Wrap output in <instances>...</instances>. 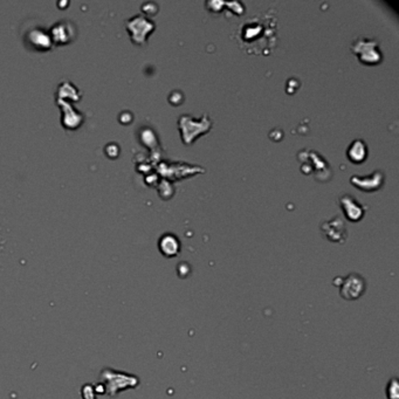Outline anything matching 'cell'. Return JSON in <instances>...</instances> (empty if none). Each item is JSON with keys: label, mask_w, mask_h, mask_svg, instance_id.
I'll return each instance as SVG.
<instances>
[{"label": "cell", "mask_w": 399, "mask_h": 399, "mask_svg": "<svg viewBox=\"0 0 399 399\" xmlns=\"http://www.w3.org/2000/svg\"><path fill=\"white\" fill-rule=\"evenodd\" d=\"M154 22L148 20L142 15H136L127 22V29L130 32L131 39L136 44H143L147 40V36L154 29Z\"/></svg>", "instance_id": "6"}, {"label": "cell", "mask_w": 399, "mask_h": 399, "mask_svg": "<svg viewBox=\"0 0 399 399\" xmlns=\"http://www.w3.org/2000/svg\"><path fill=\"white\" fill-rule=\"evenodd\" d=\"M321 231L325 238L332 242H344L348 237L347 226L344 220L339 216H336L330 220H326L321 224Z\"/></svg>", "instance_id": "4"}, {"label": "cell", "mask_w": 399, "mask_h": 399, "mask_svg": "<svg viewBox=\"0 0 399 399\" xmlns=\"http://www.w3.org/2000/svg\"><path fill=\"white\" fill-rule=\"evenodd\" d=\"M25 40L28 41V46L35 51H48L54 45L52 41L49 31L41 27H34L27 32Z\"/></svg>", "instance_id": "8"}, {"label": "cell", "mask_w": 399, "mask_h": 399, "mask_svg": "<svg viewBox=\"0 0 399 399\" xmlns=\"http://www.w3.org/2000/svg\"><path fill=\"white\" fill-rule=\"evenodd\" d=\"M384 183V174L381 171H375L374 173L369 174V176L359 177V176H352L351 177V184L357 187L359 190L363 191H376L381 189Z\"/></svg>", "instance_id": "10"}, {"label": "cell", "mask_w": 399, "mask_h": 399, "mask_svg": "<svg viewBox=\"0 0 399 399\" xmlns=\"http://www.w3.org/2000/svg\"><path fill=\"white\" fill-rule=\"evenodd\" d=\"M358 59L368 65H374L381 61L382 53L378 49V42L374 39L358 38L356 39L351 47Z\"/></svg>", "instance_id": "2"}, {"label": "cell", "mask_w": 399, "mask_h": 399, "mask_svg": "<svg viewBox=\"0 0 399 399\" xmlns=\"http://www.w3.org/2000/svg\"><path fill=\"white\" fill-rule=\"evenodd\" d=\"M210 125L211 123L210 121L207 120L206 116L202 117V120L199 122L192 120L189 115H186V116H181L179 118V127L181 129V135H183V140H184L183 142H185V143L192 142V130H194L193 134L194 137H196L197 135L205 133L206 130H209Z\"/></svg>", "instance_id": "5"}, {"label": "cell", "mask_w": 399, "mask_h": 399, "mask_svg": "<svg viewBox=\"0 0 399 399\" xmlns=\"http://www.w3.org/2000/svg\"><path fill=\"white\" fill-rule=\"evenodd\" d=\"M238 32V39L242 48H246L249 53L253 52V48H256V53H262V49L274 46L275 19L269 15L254 16L239 26Z\"/></svg>", "instance_id": "1"}, {"label": "cell", "mask_w": 399, "mask_h": 399, "mask_svg": "<svg viewBox=\"0 0 399 399\" xmlns=\"http://www.w3.org/2000/svg\"><path fill=\"white\" fill-rule=\"evenodd\" d=\"M158 247H160V250L163 255L167 256V258H172L179 252V240L173 234L166 233L161 236L160 241H158Z\"/></svg>", "instance_id": "11"}, {"label": "cell", "mask_w": 399, "mask_h": 399, "mask_svg": "<svg viewBox=\"0 0 399 399\" xmlns=\"http://www.w3.org/2000/svg\"><path fill=\"white\" fill-rule=\"evenodd\" d=\"M339 204H341V209L345 218L350 222H358L364 216V206L350 194H343L339 197Z\"/></svg>", "instance_id": "9"}, {"label": "cell", "mask_w": 399, "mask_h": 399, "mask_svg": "<svg viewBox=\"0 0 399 399\" xmlns=\"http://www.w3.org/2000/svg\"><path fill=\"white\" fill-rule=\"evenodd\" d=\"M53 44L66 45L72 42L77 36V27L69 20H61L49 29Z\"/></svg>", "instance_id": "7"}, {"label": "cell", "mask_w": 399, "mask_h": 399, "mask_svg": "<svg viewBox=\"0 0 399 399\" xmlns=\"http://www.w3.org/2000/svg\"><path fill=\"white\" fill-rule=\"evenodd\" d=\"M341 283L337 285L341 290V296L348 301H354L361 298L365 292V281L359 274L351 273L344 279H341Z\"/></svg>", "instance_id": "3"}, {"label": "cell", "mask_w": 399, "mask_h": 399, "mask_svg": "<svg viewBox=\"0 0 399 399\" xmlns=\"http://www.w3.org/2000/svg\"><path fill=\"white\" fill-rule=\"evenodd\" d=\"M367 144L364 143L363 140H356L352 142L347 151L349 160L355 161V163H361V161L364 160L365 157H367Z\"/></svg>", "instance_id": "12"}]
</instances>
